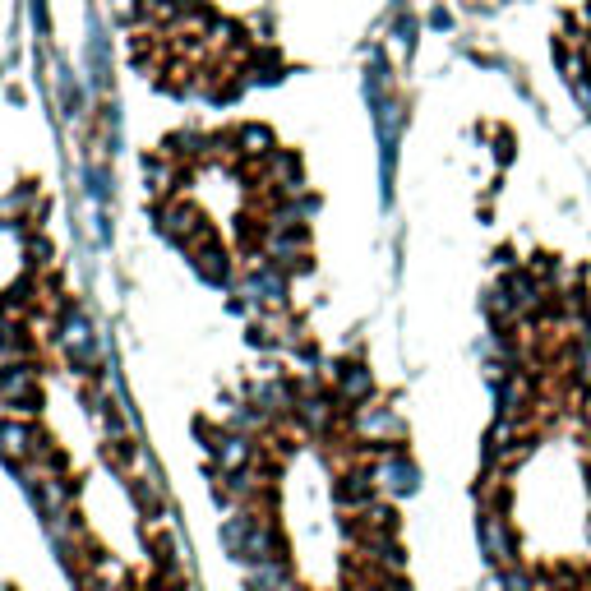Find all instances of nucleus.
Masks as SVG:
<instances>
[{
	"label": "nucleus",
	"instance_id": "4",
	"mask_svg": "<svg viewBox=\"0 0 591 591\" xmlns=\"http://www.w3.org/2000/svg\"><path fill=\"white\" fill-rule=\"evenodd\" d=\"M374 485L379 490H388V495H416V485H421V471L411 467L407 458H402V448H384V458L374 462Z\"/></svg>",
	"mask_w": 591,
	"mask_h": 591
},
{
	"label": "nucleus",
	"instance_id": "22",
	"mask_svg": "<svg viewBox=\"0 0 591 591\" xmlns=\"http://www.w3.org/2000/svg\"><path fill=\"white\" fill-rule=\"evenodd\" d=\"M61 107H65V116H79V111H84V93H79V84H70L65 70H61Z\"/></svg>",
	"mask_w": 591,
	"mask_h": 591
},
{
	"label": "nucleus",
	"instance_id": "7",
	"mask_svg": "<svg viewBox=\"0 0 591 591\" xmlns=\"http://www.w3.org/2000/svg\"><path fill=\"white\" fill-rule=\"evenodd\" d=\"M61 342L70 347V356L79 365H93V351H97L93 328H88V319L74 310V305H65V310H61Z\"/></svg>",
	"mask_w": 591,
	"mask_h": 591
},
{
	"label": "nucleus",
	"instance_id": "18",
	"mask_svg": "<svg viewBox=\"0 0 591 591\" xmlns=\"http://www.w3.org/2000/svg\"><path fill=\"white\" fill-rule=\"evenodd\" d=\"M218 462H222V471H245L254 462V444L245 435H227L222 439V448H218Z\"/></svg>",
	"mask_w": 591,
	"mask_h": 591
},
{
	"label": "nucleus",
	"instance_id": "1",
	"mask_svg": "<svg viewBox=\"0 0 591 591\" xmlns=\"http://www.w3.org/2000/svg\"><path fill=\"white\" fill-rule=\"evenodd\" d=\"M481 550L490 564L508 568V564H518V536H513V527H508V513H499V508H485L481 513Z\"/></svg>",
	"mask_w": 591,
	"mask_h": 591
},
{
	"label": "nucleus",
	"instance_id": "17",
	"mask_svg": "<svg viewBox=\"0 0 591 591\" xmlns=\"http://www.w3.org/2000/svg\"><path fill=\"white\" fill-rule=\"evenodd\" d=\"M231 144L245 157H268L273 153V134H268V125H241V130L231 134Z\"/></svg>",
	"mask_w": 591,
	"mask_h": 591
},
{
	"label": "nucleus",
	"instance_id": "11",
	"mask_svg": "<svg viewBox=\"0 0 591 591\" xmlns=\"http://www.w3.org/2000/svg\"><path fill=\"white\" fill-rule=\"evenodd\" d=\"M338 398H328V393H301L296 398V416H301V425L310 430V435H328L333 430V421H338V407H333Z\"/></svg>",
	"mask_w": 591,
	"mask_h": 591
},
{
	"label": "nucleus",
	"instance_id": "24",
	"mask_svg": "<svg viewBox=\"0 0 591 591\" xmlns=\"http://www.w3.org/2000/svg\"><path fill=\"white\" fill-rule=\"evenodd\" d=\"M33 24H37V33H42V37L51 33V24H47V5H42V0H33Z\"/></svg>",
	"mask_w": 591,
	"mask_h": 591
},
{
	"label": "nucleus",
	"instance_id": "9",
	"mask_svg": "<svg viewBox=\"0 0 591 591\" xmlns=\"http://www.w3.org/2000/svg\"><path fill=\"white\" fill-rule=\"evenodd\" d=\"M504 291L508 301H513V310L518 314H541L545 310V282L536 278V273H504Z\"/></svg>",
	"mask_w": 591,
	"mask_h": 591
},
{
	"label": "nucleus",
	"instance_id": "8",
	"mask_svg": "<svg viewBox=\"0 0 591 591\" xmlns=\"http://www.w3.org/2000/svg\"><path fill=\"white\" fill-rule=\"evenodd\" d=\"M527 407H531V379L518 374L513 365H504V374H499V416L504 421H522Z\"/></svg>",
	"mask_w": 591,
	"mask_h": 591
},
{
	"label": "nucleus",
	"instance_id": "16",
	"mask_svg": "<svg viewBox=\"0 0 591 591\" xmlns=\"http://www.w3.org/2000/svg\"><path fill=\"white\" fill-rule=\"evenodd\" d=\"M88 65H93V88H107L111 79V51H107V33L93 14V37H88Z\"/></svg>",
	"mask_w": 591,
	"mask_h": 591
},
{
	"label": "nucleus",
	"instance_id": "25",
	"mask_svg": "<svg viewBox=\"0 0 591 591\" xmlns=\"http://www.w3.org/2000/svg\"><path fill=\"white\" fill-rule=\"evenodd\" d=\"M28 254H33V259H37V264H47V241H33V245H28Z\"/></svg>",
	"mask_w": 591,
	"mask_h": 591
},
{
	"label": "nucleus",
	"instance_id": "2",
	"mask_svg": "<svg viewBox=\"0 0 591 591\" xmlns=\"http://www.w3.org/2000/svg\"><path fill=\"white\" fill-rule=\"evenodd\" d=\"M42 402V388H37V370L28 361H10L0 370V407L14 411H37Z\"/></svg>",
	"mask_w": 591,
	"mask_h": 591
},
{
	"label": "nucleus",
	"instance_id": "3",
	"mask_svg": "<svg viewBox=\"0 0 591 591\" xmlns=\"http://www.w3.org/2000/svg\"><path fill=\"white\" fill-rule=\"evenodd\" d=\"M157 222H162V231H167L176 245H185V250H194V245H204V241H213V231L204 227V218H199V208H190V204H162L157 208Z\"/></svg>",
	"mask_w": 591,
	"mask_h": 591
},
{
	"label": "nucleus",
	"instance_id": "15",
	"mask_svg": "<svg viewBox=\"0 0 591 591\" xmlns=\"http://www.w3.org/2000/svg\"><path fill=\"white\" fill-rule=\"evenodd\" d=\"M568 365H573V388H591V319L578 324V338L568 347Z\"/></svg>",
	"mask_w": 591,
	"mask_h": 591
},
{
	"label": "nucleus",
	"instance_id": "14",
	"mask_svg": "<svg viewBox=\"0 0 591 591\" xmlns=\"http://www.w3.org/2000/svg\"><path fill=\"white\" fill-rule=\"evenodd\" d=\"M374 471H347L338 481V504L342 508H370V499H374Z\"/></svg>",
	"mask_w": 591,
	"mask_h": 591
},
{
	"label": "nucleus",
	"instance_id": "21",
	"mask_svg": "<svg viewBox=\"0 0 591 591\" xmlns=\"http://www.w3.org/2000/svg\"><path fill=\"white\" fill-rule=\"evenodd\" d=\"M499 591H536V578H531L527 568L508 564V568H499Z\"/></svg>",
	"mask_w": 591,
	"mask_h": 591
},
{
	"label": "nucleus",
	"instance_id": "6",
	"mask_svg": "<svg viewBox=\"0 0 591 591\" xmlns=\"http://www.w3.org/2000/svg\"><path fill=\"white\" fill-rule=\"evenodd\" d=\"M356 435H365L370 444H388V439L402 435V421L393 407H356Z\"/></svg>",
	"mask_w": 591,
	"mask_h": 591
},
{
	"label": "nucleus",
	"instance_id": "13",
	"mask_svg": "<svg viewBox=\"0 0 591 591\" xmlns=\"http://www.w3.org/2000/svg\"><path fill=\"white\" fill-rule=\"evenodd\" d=\"M194 268H199V278L204 282H227L231 278V264H227V250H222L218 241H204L190 250Z\"/></svg>",
	"mask_w": 591,
	"mask_h": 591
},
{
	"label": "nucleus",
	"instance_id": "5",
	"mask_svg": "<svg viewBox=\"0 0 591 591\" xmlns=\"http://www.w3.org/2000/svg\"><path fill=\"white\" fill-rule=\"evenodd\" d=\"M245 296L254 305H287V273L278 264H254L250 282H245Z\"/></svg>",
	"mask_w": 591,
	"mask_h": 591
},
{
	"label": "nucleus",
	"instance_id": "26",
	"mask_svg": "<svg viewBox=\"0 0 591 591\" xmlns=\"http://www.w3.org/2000/svg\"><path fill=\"white\" fill-rule=\"evenodd\" d=\"M153 591H185V587H181L176 578H157V582H153Z\"/></svg>",
	"mask_w": 591,
	"mask_h": 591
},
{
	"label": "nucleus",
	"instance_id": "20",
	"mask_svg": "<svg viewBox=\"0 0 591 591\" xmlns=\"http://www.w3.org/2000/svg\"><path fill=\"white\" fill-rule=\"evenodd\" d=\"M250 527H254V513H236V518L222 527V545H227L236 559H241V550H245V536H250Z\"/></svg>",
	"mask_w": 591,
	"mask_h": 591
},
{
	"label": "nucleus",
	"instance_id": "10",
	"mask_svg": "<svg viewBox=\"0 0 591 591\" xmlns=\"http://www.w3.org/2000/svg\"><path fill=\"white\" fill-rule=\"evenodd\" d=\"M338 374V388H333V398L342 402V407H365V402L374 398V374L365 370V365H342Z\"/></svg>",
	"mask_w": 591,
	"mask_h": 591
},
{
	"label": "nucleus",
	"instance_id": "19",
	"mask_svg": "<svg viewBox=\"0 0 591 591\" xmlns=\"http://www.w3.org/2000/svg\"><path fill=\"white\" fill-rule=\"evenodd\" d=\"M144 181H148V194H171L176 181H181V171L171 162H162V157H153V162H144Z\"/></svg>",
	"mask_w": 591,
	"mask_h": 591
},
{
	"label": "nucleus",
	"instance_id": "27",
	"mask_svg": "<svg viewBox=\"0 0 591 591\" xmlns=\"http://www.w3.org/2000/svg\"><path fill=\"white\" fill-rule=\"evenodd\" d=\"M587 430H591V402H587Z\"/></svg>",
	"mask_w": 591,
	"mask_h": 591
},
{
	"label": "nucleus",
	"instance_id": "23",
	"mask_svg": "<svg viewBox=\"0 0 591 591\" xmlns=\"http://www.w3.org/2000/svg\"><path fill=\"white\" fill-rule=\"evenodd\" d=\"M88 190H93V199H107V167H88Z\"/></svg>",
	"mask_w": 591,
	"mask_h": 591
},
{
	"label": "nucleus",
	"instance_id": "12",
	"mask_svg": "<svg viewBox=\"0 0 591 591\" xmlns=\"http://www.w3.org/2000/svg\"><path fill=\"white\" fill-rule=\"evenodd\" d=\"M42 448V435H37L28 421H0V453L10 462H24Z\"/></svg>",
	"mask_w": 591,
	"mask_h": 591
}]
</instances>
